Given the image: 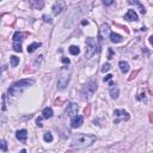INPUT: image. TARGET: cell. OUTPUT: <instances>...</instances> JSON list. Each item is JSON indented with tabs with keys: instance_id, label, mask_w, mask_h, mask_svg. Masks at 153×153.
<instances>
[{
	"instance_id": "cell-29",
	"label": "cell",
	"mask_w": 153,
	"mask_h": 153,
	"mask_svg": "<svg viewBox=\"0 0 153 153\" xmlns=\"http://www.w3.org/2000/svg\"><path fill=\"white\" fill-rule=\"evenodd\" d=\"M112 79V74H108V75H105L104 77V83H107V82H109V80H111Z\"/></svg>"
},
{
	"instance_id": "cell-34",
	"label": "cell",
	"mask_w": 153,
	"mask_h": 153,
	"mask_svg": "<svg viewBox=\"0 0 153 153\" xmlns=\"http://www.w3.org/2000/svg\"><path fill=\"white\" fill-rule=\"evenodd\" d=\"M5 109H6V107H5V96H3V108H1V110L5 111Z\"/></svg>"
},
{
	"instance_id": "cell-12",
	"label": "cell",
	"mask_w": 153,
	"mask_h": 153,
	"mask_svg": "<svg viewBox=\"0 0 153 153\" xmlns=\"http://www.w3.org/2000/svg\"><path fill=\"white\" fill-rule=\"evenodd\" d=\"M126 20H138V13L135 12V10H128V12L124 16Z\"/></svg>"
},
{
	"instance_id": "cell-31",
	"label": "cell",
	"mask_w": 153,
	"mask_h": 153,
	"mask_svg": "<svg viewBox=\"0 0 153 153\" xmlns=\"http://www.w3.org/2000/svg\"><path fill=\"white\" fill-rule=\"evenodd\" d=\"M36 122H37V126H38V127H42V126H43V124H42V117H38Z\"/></svg>"
},
{
	"instance_id": "cell-21",
	"label": "cell",
	"mask_w": 153,
	"mask_h": 153,
	"mask_svg": "<svg viewBox=\"0 0 153 153\" xmlns=\"http://www.w3.org/2000/svg\"><path fill=\"white\" fill-rule=\"evenodd\" d=\"M42 61H43V55H39V56H37V59L34 61V65H35V67H41V65H42Z\"/></svg>"
},
{
	"instance_id": "cell-5",
	"label": "cell",
	"mask_w": 153,
	"mask_h": 153,
	"mask_svg": "<svg viewBox=\"0 0 153 153\" xmlns=\"http://www.w3.org/2000/svg\"><path fill=\"white\" fill-rule=\"evenodd\" d=\"M96 53V41L93 38L88 37L86 39V54H85V58L86 59H91L92 56Z\"/></svg>"
},
{
	"instance_id": "cell-4",
	"label": "cell",
	"mask_w": 153,
	"mask_h": 153,
	"mask_svg": "<svg viewBox=\"0 0 153 153\" xmlns=\"http://www.w3.org/2000/svg\"><path fill=\"white\" fill-rule=\"evenodd\" d=\"M114 115H115V118H114V123L115 124L124 122V121H128L131 118L129 114H128V112L126 110H123V109H116L114 111Z\"/></svg>"
},
{
	"instance_id": "cell-39",
	"label": "cell",
	"mask_w": 153,
	"mask_h": 153,
	"mask_svg": "<svg viewBox=\"0 0 153 153\" xmlns=\"http://www.w3.org/2000/svg\"><path fill=\"white\" fill-rule=\"evenodd\" d=\"M19 153H27V151H25V150H22Z\"/></svg>"
},
{
	"instance_id": "cell-3",
	"label": "cell",
	"mask_w": 153,
	"mask_h": 153,
	"mask_svg": "<svg viewBox=\"0 0 153 153\" xmlns=\"http://www.w3.org/2000/svg\"><path fill=\"white\" fill-rule=\"evenodd\" d=\"M69 79H71V69L67 66L62 67L59 72V78H58V88L60 91H63L67 87Z\"/></svg>"
},
{
	"instance_id": "cell-7",
	"label": "cell",
	"mask_w": 153,
	"mask_h": 153,
	"mask_svg": "<svg viewBox=\"0 0 153 153\" xmlns=\"http://www.w3.org/2000/svg\"><path fill=\"white\" fill-rule=\"evenodd\" d=\"M78 110H79V107L78 104L75 103H69L67 108H66V115L67 116H71V117H75L78 115Z\"/></svg>"
},
{
	"instance_id": "cell-9",
	"label": "cell",
	"mask_w": 153,
	"mask_h": 153,
	"mask_svg": "<svg viewBox=\"0 0 153 153\" xmlns=\"http://www.w3.org/2000/svg\"><path fill=\"white\" fill-rule=\"evenodd\" d=\"M65 5H66V3L65 1H56V3H54V5H53V14L54 16H58V14H60L61 12H62V10L65 9Z\"/></svg>"
},
{
	"instance_id": "cell-13",
	"label": "cell",
	"mask_w": 153,
	"mask_h": 153,
	"mask_svg": "<svg viewBox=\"0 0 153 153\" xmlns=\"http://www.w3.org/2000/svg\"><path fill=\"white\" fill-rule=\"evenodd\" d=\"M16 136H17V139L19 141H23L24 142V141L28 139V132L25 129H20V131H18L17 133H16Z\"/></svg>"
},
{
	"instance_id": "cell-27",
	"label": "cell",
	"mask_w": 153,
	"mask_h": 153,
	"mask_svg": "<svg viewBox=\"0 0 153 153\" xmlns=\"http://www.w3.org/2000/svg\"><path fill=\"white\" fill-rule=\"evenodd\" d=\"M42 18H43V20H44L46 23H49V24H52V23H53L52 18L49 17V16H47V14H44V16H43V17H42Z\"/></svg>"
},
{
	"instance_id": "cell-2",
	"label": "cell",
	"mask_w": 153,
	"mask_h": 153,
	"mask_svg": "<svg viewBox=\"0 0 153 153\" xmlns=\"http://www.w3.org/2000/svg\"><path fill=\"white\" fill-rule=\"evenodd\" d=\"M35 83V80L33 79H22L19 82L14 83L10 88H9V93L11 96H18L23 92V90H25L29 86H31Z\"/></svg>"
},
{
	"instance_id": "cell-36",
	"label": "cell",
	"mask_w": 153,
	"mask_h": 153,
	"mask_svg": "<svg viewBox=\"0 0 153 153\" xmlns=\"http://www.w3.org/2000/svg\"><path fill=\"white\" fill-rule=\"evenodd\" d=\"M150 43H151V44L153 46V35H152V36L150 37Z\"/></svg>"
},
{
	"instance_id": "cell-40",
	"label": "cell",
	"mask_w": 153,
	"mask_h": 153,
	"mask_svg": "<svg viewBox=\"0 0 153 153\" xmlns=\"http://www.w3.org/2000/svg\"><path fill=\"white\" fill-rule=\"evenodd\" d=\"M151 121H153V116H151Z\"/></svg>"
},
{
	"instance_id": "cell-30",
	"label": "cell",
	"mask_w": 153,
	"mask_h": 153,
	"mask_svg": "<svg viewBox=\"0 0 153 153\" xmlns=\"http://www.w3.org/2000/svg\"><path fill=\"white\" fill-rule=\"evenodd\" d=\"M112 56H114V50L111 49V48H109V54H108V59H112Z\"/></svg>"
},
{
	"instance_id": "cell-24",
	"label": "cell",
	"mask_w": 153,
	"mask_h": 153,
	"mask_svg": "<svg viewBox=\"0 0 153 153\" xmlns=\"http://www.w3.org/2000/svg\"><path fill=\"white\" fill-rule=\"evenodd\" d=\"M129 4H134V5H136V6H139V7H140V11H141L142 14H143V13H146V10H145V7H143L139 1H132V0H131Z\"/></svg>"
},
{
	"instance_id": "cell-37",
	"label": "cell",
	"mask_w": 153,
	"mask_h": 153,
	"mask_svg": "<svg viewBox=\"0 0 153 153\" xmlns=\"http://www.w3.org/2000/svg\"><path fill=\"white\" fill-rule=\"evenodd\" d=\"M66 153H78V150L77 151H67Z\"/></svg>"
},
{
	"instance_id": "cell-16",
	"label": "cell",
	"mask_w": 153,
	"mask_h": 153,
	"mask_svg": "<svg viewBox=\"0 0 153 153\" xmlns=\"http://www.w3.org/2000/svg\"><path fill=\"white\" fill-rule=\"evenodd\" d=\"M38 47H41V43L39 42H34V43H31L28 46V53H34Z\"/></svg>"
},
{
	"instance_id": "cell-19",
	"label": "cell",
	"mask_w": 153,
	"mask_h": 153,
	"mask_svg": "<svg viewBox=\"0 0 153 153\" xmlns=\"http://www.w3.org/2000/svg\"><path fill=\"white\" fill-rule=\"evenodd\" d=\"M68 50H69V53H71L72 55H78V54L80 53V49H79L78 46H71V47L68 48Z\"/></svg>"
},
{
	"instance_id": "cell-10",
	"label": "cell",
	"mask_w": 153,
	"mask_h": 153,
	"mask_svg": "<svg viewBox=\"0 0 153 153\" xmlns=\"http://www.w3.org/2000/svg\"><path fill=\"white\" fill-rule=\"evenodd\" d=\"M83 122H84V117L82 115H77L75 117L72 118V121H71V127L72 128H79L80 126L83 124Z\"/></svg>"
},
{
	"instance_id": "cell-35",
	"label": "cell",
	"mask_w": 153,
	"mask_h": 153,
	"mask_svg": "<svg viewBox=\"0 0 153 153\" xmlns=\"http://www.w3.org/2000/svg\"><path fill=\"white\" fill-rule=\"evenodd\" d=\"M136 74H138V71H136V72H133L132 75H131V78H129V80H132L133 78H135V75H136Z\"/></svg>"
},
{
	"instance_id": "cell-22",
	"label": "cell",
	"mask_w": 153,
	"mask_h": 153,
	"mask_svg": "<svg viewBox=\"0 0 153 153\" xmlns=\"http://www.w3.org/2000/svg\"><path fill=\"white\" fill-rule=\"evenodd\" d=\"M53 135H52V133H49V132H47V133H44V135H43V140L46 141V142H52L53 141Z\"/></svg>"
},
{
	"instance_id": "cell-15",
	"label": "cell",
	"mask_w": 153,
	"mask_h": 153,
	"mask_svg": "<svg viewBox=\"0 0 153 153\" xmlns=\"http://www.w3.org/2000/svg\"><path fill=\"white\" fill-rule=\"evenodd\" d=\"M118 66H120V69H121V72H122L123 74L128 73V71H129V63H128L127 61H120Z\"/></svg>"
},
{
	"instance_id": "cell-11",
	"label": "cell",
	"mask_w": 153,
	"mask_h": 153,
	"mask_svg": "<svg viewBox=\"0 0 153 153\" xmlns=\"http://www.w3.org/2000/svg\"><path fill=\"white\" fill-rule=\"evenodd\" d=\"M109 93L111 96V98L112 99H116L118 98V95H120V90H118V87L114 84V83H110V90H109Z\"/></svg>"
},
{
	"instance_id": "cell-14",
	"label": "cell",
	"mask_w": 153,
	"mask_h": 153,
	"mask_svg": "<svg viewBox=\"0 0 153 153\" xmlns=\"http://www.w3.org/2000/svg\"><path fill=\"white\" fill-rule=\"evenodd\" d=\"M110 41L112 42V43H121L123 41V37L121 36V35H118V34H116V33H112L111 35H110Z\"/></svg>"
},
{
	"instance_id": "cell-26",
	"label": "cell",
	"mask_w": 153,
	"mask_h": 153,
	"mask_svg": "<svg viewBox=\"0 0 153 153\" xmlns=\"http://www.w3.org/2000/svg\"><path fill=\"white\" fill-rule=\"evenodd\" d=\"M110 68H111L110 63H104V65H103V67H102V72H103V73H105V72L110 71Z\"/></svg>"
},
{
	"instance_id": "cell-17",
	"label": "cell",
	"mask_w": 153,
	"mask_h": 153,
	"mask_svg": "<svg viewBox=\"0 0 153 153\" xmlns=\"http://www.w3.org/2000/svg\"><path fill=\"white\" fill-rule=\"evenodd\" d=\"M42 115H43L42 116L43 118H50L53 116V109L52 108H46L42 112Z\"/></svg>"
},
{
	"instance_id": "cell-1",
	"label": "cell",
	"mask_w": 153,
	"mask_h": 153,
	"mask_svg": "<svg viewBox=\"0 0 153 153\" xmlns=\"http://www.w3.org/2000/svg\"><path fill=\"white\" fill-rule=\"evenodd\" d=\"M96 141V136L92 134H78L74 135L71 141V147L74 148H83L88 147Z\"/></svg>"
},
{
	"instance_id": "cell-8",
	"label": "cell",
	"mask_w": 153,
	"mask_h": 153,
	"mask_svg": "<svg viewBox=\"0 0 153 153\" xmlns=\"http://www.w3.org/2000/svg\"><path fill=\"white\" fill-rule=\"evenodd\" d=\"M110 35H111V33H110L109 24H107V23L102 24V27L99 29V38H108V37H110Z\"/></svg>"
},
{
	"instance_id": "cell-38",
	"label": "cell",
	"mask_w": 153,
	"mask_h": 153,
	"mask_svg": "<svg viewBox=\"0 0 153 153\" xmlns=\"http://www.w3.org/2000/svg\"><path fill=\"white\" fill-rule=\"evenodd\" d=\"M82 24H83V25H86V24H87V20H83Z\"/></svg>"
},
{
	"instance_id": "cell-32",
	"label": "cell",
	"mask_w": 153,
	"mask_h": 153,
	"mask_svg": "<svg viewBox=\"0 0 153 153\" xmlns=\"http://www.w3.org/2000/svg\"><path fill=\"white\" fill-rule=\"evenodd\" d=\"M112 4H114V1H112V0H109V1H103V5H105V6H110Z\"/></svg>"
},
{
	"instance_id": "cell-6",
	"label": "cell",
	"mask_w": 153,
	"mask_h": 153,
	"mask_svg": "<svg viewBox=\"0 0 153 153\" xmlns=\"http://www.w3.org/2000/svg\"><path fill=\"white\" fill-rule=\"evenodd\" d=\"M96 90H97V83L93 82V80H91V82H88L85 87L83 88V91H82V95L85 96V97H90V96H92Z\"/></svg>"
},
{
	"instance_id": "cell-25",
	"label": "cell",
	"mask_w": 153,
	"mask_h": 153,
	"mask_svg": "<svg viewBox=\"0 0 153 153\" xmlns=\"http://www.w3.org/2000/svg\"><path fill=\"white\" fill-rule=\"evenodd\" d=\"M13 50L20 53V52H22V46H20V43H17V42H16V43L13 44Z\"/></svg>"
},
{
	"instance_id": "cell-33",
	"label": "cell",
	"mask_w": 153,
	"mask_h": 153,
	"mask_svg": "<svg viewBox=\"0 0 153 153\" xmlns=\"http://www.w3.org/2000/svg\"><path fill=\"white\" fill-rule=\"evenodd\" d=\"M61 61H62L63 63H67V65L69 63V59H67V58H62V59H61Z\"/></svg>"
},
{
	"instance_id": "cell-20",
	"label": "cell",
	"mask_w": 153,
	"mask_h": 153,
	"mask_svg": "<svg viewBox=\"0 0 153 153\" xmlns=\"http://www.w3.org/2000/svg\"><path fill=\"white\" fill-rule=\"evenodd\" d=\"M10 61H11V66H12V67H16V66H17L18 63H19V58L12 55V56H10Z\"/></svg>"
},
{
	"instance_id": "cell-18",
	"label": "cell",
	"mask_w": 153,
	"mask_h": 153,
	"mask_svg": "<svg viewBox=\"0 0 153 153\" xmlns=\"http://www.w3.org/2000/svg\"><path fill=\"white\" fill-rule=\"evenodd\" d=\"M25 36H27V34H23V33H20V31H17V33L13 35V39H14V42H18V41L24 39Z\"/></svg>"
},
{
	"instance_id": "cell-23",
	"label": "cell",
	"mask_w": 153,
	"mask_h": 153,
	"mask_svg": "<svg viewBox=\"0 0 153 153\" xmlns=\"http://www.w3.org/2000/svg\"><path fill=\"white\" fill-rule=\"evenodd\" d=\"M30 5L33 6V7L35 6L36 9H42L43 5H44V3H43V1H39V3H38V1H31V3H30Z\"/></svg>"
},
{
	"instance_id": "cell-28",
	"label": "cell",
	"mask_w": 153,
	"mask_h": 153,
	"mask_svg": "<svg viewBox=\"0 0 153 153\" xmlns=\"http://www.w3.org/2000/svg\"><path fill=\"white\" fill-rule=\"evenodd\" d=\"M1 151L3 152H6L7 151V143L5 140H1Z\"/></svg>"
}]
</instances>
